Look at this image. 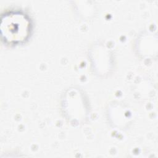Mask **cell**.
<instances>
[{
    "label": "cell",
    "instance_id": "cell-1",
    "mask_svg": "<svg viewBox=\"0 0 158 158\" xmlns=\"http://www.w3.org/2000/svg\"><path fill=\"white\" fill-rule=\"evenodd\" d=\"M1 33L9 42H18L26 38L29 32L30 22L23 14H8L2 18Z\"/></svg>",
    "mask_w": 158,
    "mask_h": 158
}]
</instances>
